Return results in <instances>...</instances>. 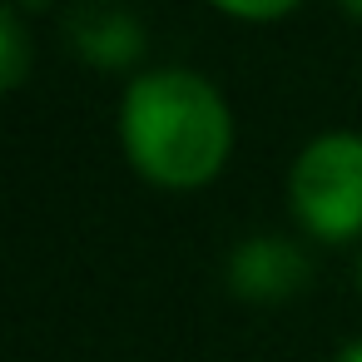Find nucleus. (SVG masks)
<instances>
[{
    "label": "nucleus",
    "mask_w": 362,
    "mask_h": 362,
    "mask_svg": "<svg viewBox=\"0 0 362 362\" xmlns=\"http://www.w3.org/2000/svg\"><path fill=\"white\" fill-rule=\"evenodd\" d=\"M119 134L144 179L164 189H199L223 169L233 119L209 80L189 70H154L129 85Z\"/></svg>",
    "instance_id": "f257e3e1"
},
{
    "label": "nucleus",
    "mask_w": 362,
    "mask_h": 362,
    "mask_svg": "<svg viewBox=\"0 0 362 362\" xmlns=\"http://www.w3.org/2000/svg\"><path fill=\"white\" fill-rule=\"evenodd\" d=\"M293 209L317 238L362 233V134H322L293 164Z\"/></svg>",
    "instance_id": "f03ea898"
},
{
    "label": "nucleus",
    "mask_w": 362,
    "mask_h": 362,
    "mask_svg": "<svg viewBox=\"0 0 362 362\" xmlns=\"http://www.w3.org/2000/svg\"><path fill=\"white\" fill-rule=\"evenodd\" d=\"M214 6H223L233 16H248V21H268V16H283L288 6H298V0H214Z\"/></svg>",
    "instance_id": "423d86ee"
},
{
    "label": "nucleus",
    "mask_w": 362,
    "mask_h": 362,
    "mask_svg": "<svg viewBox=\"0 0 362 362\" xmlns=\"http://www.w3.org/2000/svg\"><path fill=\"white\" fill-rule=\"evenodd\" d=\"M303 283H308V258L288 238L258 233V238L238 243L233 258H228V288L248 303H283Z\"/></svg>",
    "instance_id": "7ed1b4c3"
},
{
    "label": "nucleus",
    "mask_w": 362,
    "mask_h": 362,
    "mask_svg": "<svg viewBox=\"0 0 362 362\" xmlns=\"http://www.w3.org/2000/svg\"><path fill=\"white\" fill-rule=\"evenodd\" d=\"M337 362H362V342H347V347H342V357H337Z\"/></svg>",
    "instance_id": "0eeeda50"
},
{
    "label": "nucleus",
    "mask_w": 362,
    "mask_h": 362,
    "mask_svg": "<svg viewBox=\"0 0 362 362\" xmlns=\"http://www.w3.org/2000/svg\"><path fill=\"white\" fill-rule=\"evenodd\" d=\"M70 40L100 70H124L144 55V30L119 0H80L70 11Z\"/></svg>",
    "instance_id": "20e7f679"
},
{
    "label": "nucleus",
    "mask_w": 362,
    "mask_h": 362,
    "mask_svg": "<svg viewBox=\"0 0 362 362\" xmlns=\"http://www.w3.org/2000/svg\"><path fill=\"white\" fill-rule=\"evenodd\" d=\"M30 70V55H25V30H21V16L16 6L0 11V85L16 90Z\"/></svg>",
    "instance_id": "39448f33"
},
{
    "label": "nucleus",
    "mask_w": 362,
    "mask_h": 362,
    "mask_svg": "<svg viewBox=\"0 0 362 362\" xmlns=\"http://www.w3.org/2000/svg\"><path fill=\"white\" fill-rule=\"evenodd\" d=\"M342 11H352V16L362 21V0H342Z\"/></svg>",
    "instance_id": "6e6552de"
},
{
    "label": "nucleus",
    "mask_w": 362,
    "mask_h": 362,
    "mask_svg": "<svg viewBox=\"0 0 362 362\" xmlns=\"http://www.w3.org/2000/svg\"><path fill=\"white\" fill-rule=\"evenodd\" d=\"M25 6H40V0H25Z\"/></svg>",
    "instance_id": "9d476101"
},
{
    "label": "nucleus",
    "mask_w": 362,
    "mask_h": 362,
    "mask_svg": "<svg viewBox=\"0 0 362 362\" xmlns=\"http://www.w3.org/2000/svg\"><path fill=\"white\" fill-rule=\"evenodd\" d=\"M352 278H357V288H362V253H357V273H352Z\"/></svg>",
    "instance_id": "1a4fd4ad"
}]
</instances>
